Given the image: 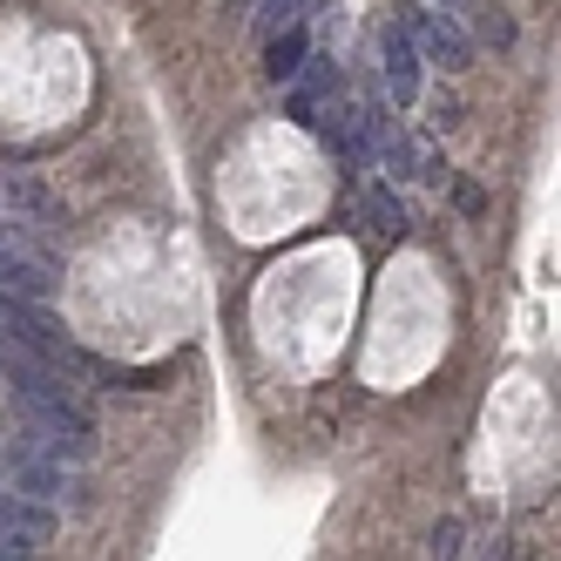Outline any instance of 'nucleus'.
<instances>
[{
	"label": "nucleus",
	"mask_w": 561,
	"mask_h": 561,
	"mask_svg": "<svg viewBox=\"0 0 561 561\" xmlns=\"http://www.w3.org/2000/svg\"><path fill=\"white\" fill-rule=\"evenodd\" d=\"M14 399H21L27 439H34L42 454H55V460H61V454H68V460H89V454H95V420L55 386V373H27Z\"/></svg>",
	"instance_id": "f257e3e1"
},
{
	"label": "nucleus",
	"mask_w": 561,
	"mask_h": 561,
	"mask_svg": "<svg viewBox=\"0 0 561 561\" xmlns=\"http://www.w3.org/2000/svg\"><path fill=\"white\" fill-rule=\"evenodd\" d=\"M0 488H14V494H27V501H61L68 480H61V460L42 454L34 439H21V447H8V439H0Z\"/></svg>",
	"instance_id": "f03ea898"
},
{
	"label": "nucleus",
	"mask_w": 561,
	"mask_h": 561,
	"mask_svg": "<svg viewBox=\"0 0 561 561\" xmlns=\"http://www.w3.org/2000/svg\"><path fill=\"white\" fill-rule=\"evenodd\" d=\"M379 68H386V89H392V108H413L420 102V48L407 27H386L379 42Z\"/></svg>",
	"instance_id": "7ed1b4c3"
},
{
	"label": "nucleus",
	"mask_w": 561,
	"mask_h": 561,
	"mask_svg": "<svg viewBox=\"0 0 561 561\" xmlns=\"http://www.w3.org/2000/svg\"><path fill=\"white\" fill-rule=\"evenodd\" d=\"M413 42H420V55L426 61H439V68H467L473 61V42L439 14V8H426V14H413Z\"/></svg>",
	"instance_id": "20e7f679"
},
{
	"label": "nucleus",
	"mask_w": 561,
	"mask_h": 561,
	"mask_svg": "<svg viewBox=\"0 0 561 561\" xmlns=\"http://www.w3.org/2000/svg\"><path fill=\"white\" fill-rule=\"evenodd\" d=\"M0 528L21 535V541L34 548V541H48V535H55V514H48V507H34V501L14 494V488H0Z\"/></svg>",
	"instance_id": "39448f33"
},
{
	"label": "nucleus",
	"mask_w": 561,
	"mask_h": 561,
	"mask_svg": "<svg viewBox=\"0 0 561 561\" xmlns=\"http://www.w3.org/2000/svg\"><path fill=\"white\" fill-rule=\"evenodd\" d=\"M366 230L386 237V244H399V237H407V210H399L392 190H366Z\"/></svg>",
	"instance_id": "423d86ee"
},
{
	"label": "nucleus",
	"mask_w": 561,
	"mask_h": 561,
	"mask_svg": "<svg viewBox=\"0 0 561 561\" xmlns=\"http://www.w3.org/2000/svg\"><path fill=\"white\" fill-rule=\"evenodd\" d=\"M264 68H271V82H291V75L305 68V34H298V27H271V55H264Z\"/></svg>",
	"instance_id": "0eeeda50"
},
{
	"label": "nucleus",
	"mask_w": 561,
	"mask_h": 561,
	"mask_svg": "<svg viewBox=\"0 0 561 561\" xmlns=\"http://www.w3.org/2000/svg\"><path fill=\"white\" fill-rule=\"evenodd\" d=\"M257 8H264V14H257L264 27H291V21L305 14V0H257Z\"/></svg>",
	"instance_id": "6e6552de"
},
{
	"label": "nucleus",
	"mask_w": 561,
	"mask_h": 561,
	"mask_svg": "<svg viewBox=\"0 0 561 561\" xmlns=\"http://www.w3.org/2000/svg\"><path fill=\"white\" fill-rule=\"evenodd\" d=\"M21 251H27V237L14 224H0V257H21Z\"/></svg>",
	"instance_id": "1a4fd4ad"
},
{
	"label": "nucleus",
	"mask_w": 561,
	"mask_h": 561,
	"mask_svg": "<svg viewBox=\"0 0 561 561\" xmlns=\"http://www.w3.org/2000/svg\"><path fill=\"white\" fill-rule=\"evenodd\" d=\"M21 554H34L21 535H8V528H0V561H21Z\"/></svg>",
	"instance_id": "9d476101"
},
{
	"label": "nucleus",
	"mask_w": 561,
	"mask_h": 561,
	"mask_svg": "<svg viewBox=\"0 0 561 561\" xmlns=\"http://www.w3.org/2000/svg\"><path fill=\"white\" fill-rule=\"evenodd\" d=\"M447 8H454V0H447Z\"/></svg>",
	"instance_id": "9b49d317"
}]
</instances>
